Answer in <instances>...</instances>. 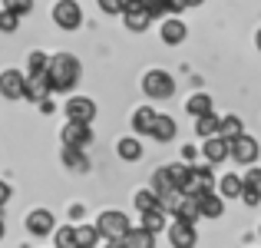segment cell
I'll use <instances>...</instances> for the list:
<instances>
[{"label": "cell", "instance_id": "obj_41", "mask_svg": "<svg viewBox=\"0 0 261 248\" xmlns=\"http://www.w3.org/2000/svg\"><path fill=\"white\" fill-rule=\"evenodd\" d=\"M169 10H172V13H182L185 10V0H169Z\"/></svg>", "mask_w": 261, "mask_h": 248}, {"label": "cell", "instance_id": "obj_12", "mask_svg": "<svg viewBox=\"0 0 261 248\" xmlns=\"http://www.w3.org/2000/svg\"><path fill=\"white\" fill-rule=\"evenodd\" d=\"M202 156L208 162H225L228 159V139H222V136H205V146H202Z\"/></svg>", "mask_w": 261, "mask_h": 248}, {"label": "cell", "instance_id": "obj_35", "mask_svg": "<svg viewBox=\"0 0 261 248\" xmlns=\"http://www.w3.org/2000/svg\"><path fill=\"white\" fill-rule=\"evenodd\" d=\"M152 205H155V189H146V192H139V195H136V209H139V212L152 209Z\"/></svg>", "mask_w": 261, "mask_h": 248}, {"label": "cell", "instance_id": "obj_14", "mask_svg": "<svg viewBox=\"0 0 261 248\" xmlns=\"http://www.w3.org/2000/svg\"><path fill=\"white\" fill-rule=\"evenodd\" d=\"M122 17H126V27L136 33H142L149 23H152V13L146 10V7H129V10H122Z\"/></svg>", "mask_w": 261, "mask_h": 248}, {"label": "cell", "instance_id": "obj_32", "mask_svg": "<svg viewBox=\"0 0 261 248\" xmlns=\"http://www.w3.org/2000/svg\"><path fill=\"white\" fill-rule=\"evenodd\" d=\"M152 189H155V195H159V192H166V189H175L172 179H169V169H155V176H152Z\"/></svg>", "mask_w": 261, "mask_h": 248}, {"label": "cell", "instance_id": "obj_21", "mask_svg": "<svg viewBox=\"0 0 261 248\" xmlns=\"http://www.w3.org/2000/svg\"><path fill=\"white\" fill-rule=\"evenodd\" d=\"M119 159H126V162H139L142 159V142L139 139H133V136H126V139H119Z\"/></svg>", "mask_w": 261, "mask_h": 248}, {"label": "cell", "instance_id": "obj_25", "mask_svg": "<svg viewBox=\"0 0 261 248\" xmlns=\"http://www.w3.org/2000/svg\"><path fill=\"white\" fill-rule=\"evenodd\" d=\"M238 192H242V176H235V172L218 182V195L222 199H238Z\"/></svg>", "mask_w": 261, "mask_h": 248}, {"label": "cell", "instance_id": "obj_37", "mask_svg": "<svg viewBox=\"0 0 261 248\" xmlns=\"http://www.w3.org/2000/svg\"><path fill=\"white\" fill-rule=\"evenodd\" d=\"M96 4H99L102 13H122L126 10V0H96Z\"/></svg>", "mask_w": 261, "mask_h": 248}, {"label": "cell", "instance_id": "obj_2", "mask_svg": "<svg viewBox=\"0 0 261 248\" xmlns=\"http://www.w3.org/2000/svg\"><path fill=\"white\" fill-rule=\"evenodd\" d=\"M96 229H99L102 238H109V245H122V235L129 232V218L126 212H102Z\"/></svg>", "mask_w": 261, "mask_h": 248}, {"label": "cell", "instance_id": "obj_4", "mask_svg": "<svg viewBox=\"0 0 261 248\" xmlns=\"http://www.w3.org/2000/svg\"><path fill=\"white\" fill-rule=\"evenodd\" d=\"M228 159H235V162H242V165H255V159H258V142L251 139V136L238 133L235 139H228Z\"/></svg>", "mask_w": 261, "mask_h": 248}, {"label": "cell", "instance_id": "obj_17", "mask_svg": "<svg viewBox=\"0 0 261 248\" xmlns=\"http://www.w3.org/2000/svg\"><path fill=\"white\" fill-rule=\"evenodd\" d=\"M142 229L152 232V235H159L162 229H166V212L159 209V205H152V209L142 212Z\"/></svg>", "mask_w": 261, "mask_h": 248}, {"label": "cell", "instance_id": "obj_38", "mask_svg": "<svg viewBox=\"0 0 261 248\" xmlns=\"http://www.w3.org/2000/svg\"><path fill=\"white\" fill-rule=\"evenodd\" d=\"M46 63H50V53H30V73L33 70H46Z\"/></svg>", "mask_w": 261, "mask_h": 248}, {"label": "cell", "instance_id": "obj_20", "mask_svg": "<svg viewBox=\"0 0 261 248\" xmlns=\"http://www.w3.org/2000/svg\"><path fill=\"white\" fill-rule=\"evenodd\" d=\"M198 215H202V212H198V195H182V202H178V209H175V218L195 225Z\"/></svg>", "mask_w": 261, "mask_h": 248}, {"label": "cell", "instance_id": "obj_43", "mask_svg": "<svg viewBox=\"0 0 261 248\" xmlns=\"http://www.w3.org/2000/svg\"><path fill=\"white\" fill-rule=\"evenodd\" d=\"M7 235V229H4V218H0V238H4Z\"/></svg>", "mask_w": 261, "mask_h": 248}, {"label": "cell", "instance_id": "obj_16", "mask_svg": "<svg viewBox=\"0 0 261 248\" xmlns=\"http://www.w3.org/2000/svg\"><path fill=\"white\" fill-rule=\"evenodd\" d=\"M198 212H202L205 218H218V215L225 212L222 195H215V192H205V195H198Z\"/></svg>", "mask_w": 261, "mask_h": 248}, {"label": "cell", "instance_id": "obj_42", "mask_svg": "<svg viewBox=\"0 0 261 248\" xmlns=\"http://www.w3.org/2000/svg\"><path fill=\"white\" fill-rule=\"evenodd\" d=\"M198 4H205V0H185V7H198Z\"/></svg>", "mask_w": 261, "mask_h": 248}, {"label": "cell", "instance_id": "obj_19", "mask_svg": "<svg viewBox=\"0 0 261 248\" xmlns=\"http://www.w3.org/2000/svg\"><path fill=\"white\" fill-rule=\"evenodd\" d=\"M185 40V23L182 20H166L162 23V43H169V46H175V43H182Z\"/></svg>", "mask_w": 261, "mask_h": 248}, {"label": "cell", "instance_id": "obj_22", "mask_svg": "<svg viewBox=\"0 0 261 248\" xmlns=\"http://www.w3.org/2000/svg\"><path fill=\"white\" fill-rule=\"evenodd\" d=\"M152 119H155V109H152V106H139V109L133 113V129H136V133H146V136H149Z\"/></svg>", "mask_w": 261, "mask_h": 248}, {"label": "cell", "instance_id": "obj_6", "mask_svg": "<svg viewBox=\"0 0 261 248\" xmlns=\"http://www.w3.org/2000/svg\"><path fill=\"white\" fill-rule=\"evenodd\" d=\"M50 93H53V89H50V80H46V70H33V73L23 77V96H27V100L40 103V100H46Z\"/></svg>", "mask_w": 261, "mask_h": 248}, {"label": "cell", "instance_id": "obj_34", "mask_svg": "<svg viewBox=\"0 0 261 248\" xmlns=\"http://www.w3.org/2000/svg\"><path fill=\"white\" fill-rule=\"evenodd\" d=\"M4 7H7V10H13L17 17H27V13L33 10V0H4Z\"/></svg>", "mask_w": 261, "mask_h": 248}, {"label": "cell", "instance_id": "obj_10", "mask_svg": "<svg viewBox=\"0 0 261 248\" xmlns=\"http://www.w3.org/2000/svg\"><path fill=\"white\" fill-rule=\"evenodd\" d=\"M27 232L30 235H50L53 232V212H46V209H37V212H30L27 215Z\"/></svg>", "mask_w": 261, "mask_h": 248}, {"label": "cell", "instance_id": "obj_23", "mask_svg": "<svg viewBox=\"0 0 261 248\" xmlns=\"http://www.w3.org/2000/svg\"><path fill=\"white\" fill-rule=\"evenodd\" d=\"M195 133L202 136V139L218 133V116L212 113V109H208V113H202V116H195Z\"/></svg>", "mask_w": 261, "mask_h": 248}, {"label": "cell", "instance_id": "obj_27", "mask_svg": "<svg viewBox=\"0 0 261 248\" xmlns=\"http://www.w3.org/2000/svg\"><path fill=\"white\" fill-rule=\"evenodd\" d=\"M166 169H169V179H172V185H175V189H182V185L189 182V176H192V165H185V162L166 165Z\"/></svg>", "mask_w": 261, "mask_h": 248}, {"label": "cell", "instance_id": "obj_7", "mask_svg": "<svg viewBox=\"0 0 261 248\" xmlns=\"http://www.w3.org/2000/svg\"><path fill=\"white\" fill-rule=\"evenodd\" d=\"M66 116L70 119H80V122H93L96 119V106L93 100H86V96H73V100H66Z\"/></svg>", "mask_w": 261, "mask_h": 248}, {"label": "cell", "instance_id": "obj_31", "mask_svg": "<svg viewBox=\"0 0 261 248\" xmlns=\"http://www.w3.org/2000/svg\"><path fill=\"white\" fill-rule=\"evenodd\" d=\"M53 242H57V248H76V229H73V225H66V229H60Z\"/></svg>", "mask_w": 261, "mask_h": 248}, {"label": "cell", "instance_id": "obj_18", "mask_svg": "<svg viewBox=\"0 0 261 248\" xmlns=\"http://www.w3.org/2000/svg\"><path fill=\"white\" fill-rule=\"evenodd\" d=\"M122 245H129V248H152L155 245V235H152V232H146V229H129L126 235H122Z\"/></svg>", "mask_w": 261, "mask_h": 248}, {"label": "cell", "instance_id": "obj_11", "mask_svg": "<svg viewBox=\"0 0 261 248\" xmlns=\"http://www.w3.org/2000/svg\"><path fill=\"white\" fill-rule=\"evenodd\" d=\"M0 93L7 100H20L23 96V73L20 70H4L0 73Z\"/></svg>", "mask_w": 261, "mask_h": 248}, {"label": "cell", "instance_id": "obj_3", "mask_svg": "<svg viewBox=\"0 0 261 248\" xmlns=\"http://www.w3.org/2000/svg\"><path fill=\"white\" fill-rule=\"evenodd\" d=\"M142 89H146V96H152V100H169V96L175 93V80L169 77L166 70H149L146 80H142Z\"/></svg>", "mask_w": 261, "mask_h": 248}, {"label": "cell", "instance_id": "obj_9", "mask_svg": "<svg viewBox=\"0 0 261 248\" xmlns=\"http://www.w3.org/2000/svg\"><path fill=\"white\" fill-rule=\"evenodd\" d=\"M169 242H172L175 248H192V245H195V225L175 218V225L169 229Z\"/></svg>", "mask_w": 261, "mask_h": 248}, {"label": "cell", "instance_id": "obj_1", "mask_svg": "<svg viewBox=\"0 0 261 248\" xmlns=\"http://www.w3.org/2000/svg\"><path fill=\"white\" fill-rule=\"evenodd\" d=\"M46 80H50L53 93H70L80 83V60L70 57V53H57L46 63Z\"/></svg>", "mask_w": 261, "mask_h": 248}, {"label": "cell", "instance_id": "obj_29", "mask_svg": "<svg viewBox=\"0 0 261 248\" xmlns=\"http://www.w3.org/2000/svg\"><path fill=\"white\" fill-rule=\"evenodd\" d=\"M238 199H242L245 205H251V209H255V205L261 202V185H251V182H242V192H238Z\"/></svg>", "mask_w": 261, "mask_h": 248}, {"label": "cell", "instance_id": "obj_26", "mask_svg": "<svg viewBox=\"0 0 261 248\" xmlns=\"http://www.w3.org/2000/svg\"><path fill=\"white\" fill-rule=\"evenodd\" d=\"M99 238H102L99 229H93V225H80L76 229V248H93Z\"/></svg>", "mask_w": 261, "mask_h": 248}, {"label": "cell", "instance_id": "obj_33", "mask_svg": "<svg viewBox=\"0 0 261 248\" xmlns=\"http://www.w3.org/2000/svg\"><path fill=\"white\" fill-rule=\"evenodd\" d=\"M17 23H20V17L4 7V10H0V30H4V33H13V30H17Z\"/></svg>", "mask_w": 261, "mask_h": 248}, {"label": "cell", "instance_id": "obj_40", "mask_svg": "<svg viewBox=\"0 0 261 248\" xmlns=\"http://www.w3.org/2000/svg\"><path fill=\"white\" fill-rule=\"evenodd\" d=\"M242 182H251V185H261V169H248V176Z\"/></svg>", "mask_w": 261, "mask_h": 248}, {"label": "cell", "instance_id": "obj_13", "mask_svg": "<svg viewBox=\"0 0 261 248\" xmlns=\"http://www.w3.org/2000/svg\"><path fill=\"white\" fill-rule=\"evenodd\" d=\"M149 136L152 139H159V142H169L175 136V119L172 116H162V113H155V119H152V129H149Z\"/></svg>", "mask_w": 261, "mask_h": 248}, {"label": "cell", "instance_id": "obj_30", "mask_svg": "<svg viewBox=\"0 0 261 248\" xmlns=\"http://www.w3.org/2000/svg\"><path fill=\"white\" fill-rule=\"evenodd\" d=\"M192 176L205 185V192H215V176H212L208 165H192Z\"/></svg>", "mask_w": 261, "mask_h": 248}, {"label": "cell", "instance_id": "obj_44", "mask_svg": "<svg viewBox=\"0 0 261 248\" xmlns=\"http://www.w3.org/2000/svg\"><path fill=\"white\" fill-rule=\"evenodd\" d=\"M255 43H258V50H261V30H258V37H255Z\"/></svg>", "mask_w": 261, "mask_h": 248}, {"label": "cell", "instance_id": "obj_15", "mask_svg": "<svg viewBox=\"0 0 261 248\" xmlns=\"http://www.w3.org/2000/svg\"><path fill=\"white\" fill-rule=\"evenodd\" d=\"M63 165H66V169H76V172H86L89 162H86L83 146H66V142H63Z\"/></svg>", "mask_w": 261, "mask_h": 248}, {"label": "cell", "instance_id": "obj_39", "mask_svg": "<svg viewBox=\"0 0 261 248\" xmlns=\"http://www.w3.org/2000/svg\"><path fill=\"white\" fill-rule=\"evenodd\" d=\"M7 202H10V185H7L4 179H0V209H4Z\"/></svg>", "mask_w": 261, "mask_h": 248}, {"label": "cell", "instance_id": "obj_28", "mask_svg": "<svg viewBox=\"0 0 261 248\" xmlns=\"http://www.w3.org/2000/svg\"><path fill=\"white\" fill-rule=\"evenodd\" d=\"M185 109H189L192 116H202V113H208V109H212V96H208V93H195V96L189 100V106H185Z\"/></svg>", "mask_w": 261, "mask_h": 248}, {"label": "cell", "instance_id": "obj_36", "mask_svg": "<svg viewBox=\"0 0 261 248\" xmlns=\"http://www.w3.org/2000/svg\"><path fill=\"white\" fill-rule=\"evenodd\" d=\"M142 7H146L152 17H162V13H169V0H142Z\"/></svg>", "mask_w": 261, "mask_h": 248}, {"label": "cell", "instance_id": "obj_8", "mask_svg": "<svg viewBox=\"0 0 261 248\" xmlns=\"http://www.w3.org/2000/svg\"><path fill=\"white\" fill-rule=\"evenodd\" d=\"M89 139H93V133H89V122L70 119V122L63 126V142H66V146H86Z\"/></svg>", "mask_w": 261, "mask_h": 248}, {"label": "cell", "instance_id": "obj_24", "mask_svg": "<svg viewBox=\"0 0 261 248\" xmlns=\"http://www.w3.org/2000/svg\"><path fill=\"white\" fill-rule=\"evenodd\" d=\"M238 133H245V126H242L238 116H225V119H218V136H222V139H235Z\"/></svg>", "mask_w": 261, "mask_h": 248}, {"label": "cell", "instance_id": "obj_5", "mask_svg": "<svg viewBox=\"0 0 261 248\" xmlns=\"http://www.w3.org/2000/svg\"><path fill=\"white\" fill-rule=\"evenodd\" d=\"M53 20H57V27H63V30H76V27L83 23V10H80L76 0H57Z\"/></svg>", "mask_w": 261, "mask_h": 248}]
</instances>
